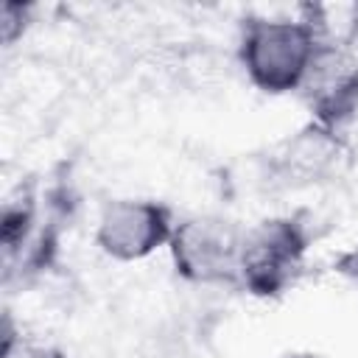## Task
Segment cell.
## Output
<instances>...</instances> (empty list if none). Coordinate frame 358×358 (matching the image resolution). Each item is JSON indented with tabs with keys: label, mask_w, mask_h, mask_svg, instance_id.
<instances>
[{
	"label": "cell",
	"mask_w": 358,
	"mask_h": 358,
	"mask_svg": "<svg viewBox=\"0 0 358 358\" xmlns=\"http://www.w3.org/2000/svg\"><path fill=\"white\" fill-rule=\"evenodd\" d=\"M31 11L34 8L28 3H17V0H6L0 6V39L6 48L20 42L22 34L31 28Z\"/></svg>",
	"instance_id": "obj_8"
},
{
	"label": "cell",
	"mask_w": 358,
	"mask_h": 358,
	"mask_svg": "<svg viewBox=\"0 0 358 358\" xmlns=\"http://www.w3.org/2000/svg\"><path fill=\"white\" fill-rule=\"evenodd\" d=\"M308 246V224L296 215H271L243 229L241 288L263 299L280 296L302 274Z\"/></svg>",
	"instance_id": "obj_2"
},
{
	"label": "cell",
	"mask_w": 358,
	"mask_h": 358,
	"mask_svg": "<svg viewBox=\"0 0 358 358\" xmlns=\"http://www.w3.org/2000/svg\"><path fill=\"white\" fill-rule=\"evenodd\" d=\"M243 229L224 215H190L173 227L168 252L176 274L193 285H241Z\"/></svg>",
	"instance_id": "obj_3"
},
{
	"label": "cell",
	"mask_w": 358,
	"mask_h": 358,
	"mask_svg": "<svg viewBox=\"0 0 358 358\" xmlns=\"http://www.w3.org/2000/svg\"><path fill=\"white\" fill-rule=\"evenodd\" d=\"M0 358H67L56 344L39 341L34 336H25L14 330L11 319L6 316L3 322V344H0Z\"/></svg>",
	"instance_id": "obj_7"
},
{
	"label": "cell",
	"mask_w": 358,
	"mask_h": 358,
	"mask_svg": "<svg viewBox=\"0 0 358 358\" xmlns=\"http://www.w3.org/2000/svg\"><path fill=\"white\" fill-rule=\"evenodd\" d=\"M350 165V143L338 129L308 120L268 154V176L282 187L333 182Z\"/></svg>",
	"instance_id": "obj_5"
},
{
	"label": "cell",
	"mask_w": 358,
	"mask_h": 358,
	"mask_svg": "<svg viewBox=\"0 0 358 358\" xmlns=\"http://www.w3.org/2000/svg\"><path fill=\"white\" fill-rule=\"evenodd\" d=\"M319 45V25L308 17H246L238 62L260 92L285 95L299 90Z\"/></svg>",
	"instance_id": "obj_1"
},
{
	"label": "cell",
	"mask_w": 358,
	"mask_h": 358,
	"mask_svg": "<svg viewBox=\"0 0 358 358\" xmlns=\"http://www.w3.org/2000/svg\"><path fill=\"white\" fill-rule=\"evenodd\" d=\"M282 358H324L319 352H310V350H294V352H285Z\"/></svg>",
	"instance_id": "obj_10"
},
{
	"label": "cell",
	"mask_w": 358,
	"mask_h": 358,
	"mask_svg": "<svg viewBox=\"0 0 358 358\" xmlns=\"http://www.w3.org/2000/svg\"><path fill=\"white\" fill-rule=\"evenodd\" d=\"M173 210L154 199H112L95 221L98 249L120 263H134L171 243Z\"/></svg>",
	"instance_id": "obj_4"
},
{
	"label": "cell",
	"mask_w": 358,
	"mask_h": 358,
	"mask_svg": "<svg viewBox=\"0 0 358 358\" xmlns=\"http://www.w3.org/2000/svg\"><path fill=\"white\" fill-rule=\"evenodd\" d=\"M347 39L352 48H358V3H352L347 14Z\"/></svg>",
	"instance_id": "obj_9"
},
{
	"label": "cell",
	"mask_w": 358,
	"mask_h": 358,
	"mask_svg": "<svg viewBox=\"0 0 358 358\" xmlns=\"http://www.w3.org/2000/svg\"><path fill=\"white\" fill-rule=\"evenodd\" d=\"M310 112V120L341 129L358 112V56L350 45L324 42L296 90Z\"/></svg>",
	"instance_id": "obj_6"
}]
</instances>
